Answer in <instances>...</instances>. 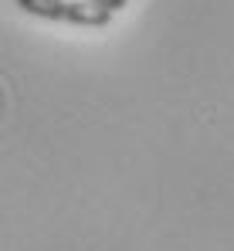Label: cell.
I'll return each mask as SVG.
<instances>
[{
  "label": "cell",
  "instance_id": "6da1fadb",
  "mask_svg": "<svg viewBox=\"0 0 234 251\" xmlns=\"http://www.w3.org/2000/svg\"><path fill=\"white\" fill-rule=\"evenodd\" d=\"M14 3L24 14H34L44 21H65L75 27H105L112 21V14H105L88 0H14Z\"/></svg>",
  "mask_w": 234,
  "mask_h": 251
}]
</instances>
